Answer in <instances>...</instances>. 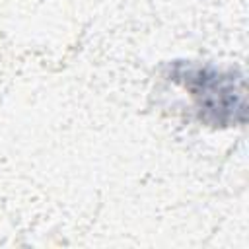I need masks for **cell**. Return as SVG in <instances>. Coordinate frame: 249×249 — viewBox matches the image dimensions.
<instances>
[{"label":"cell","instance_id":"6da1fadb","mask_svg":"<svg viewBox=\"0 0 249 249\" xmlns=\"http://www.w3.org/2000/svg\"><path fill=\"white\" fill-rule=\"evenodd\" d=\"M185 84V89L196 99V105L214 124L243 123V80L233 74H220L208 68H187L183 76L175 78Z\"/></svg>","mask_w":249,"mask_h":249}]
</instances>
